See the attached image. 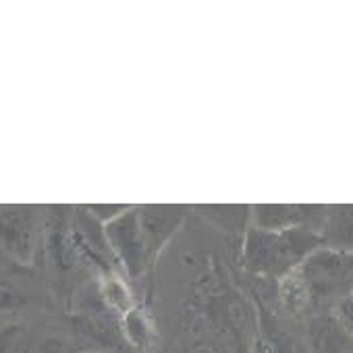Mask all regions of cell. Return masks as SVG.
Listing matches in <instances>:
<instances>
[{"mask_svg": "<svg viewBox=\"0 0 353 353\" xmlns=\"http://www.w3.org/2000/svg\"><path fill=\"white\" fill-rule=\"evenodd\" d=\"M330 314L334 316L339 326L353 339V293H347V295L339 297L330 305Z\"/></svg>", "mask_w": 353, "mask_h": 353, "instance_id": "11", "label": "cell"}, {"mask_svg": "<svg viewBox=\"0 0 353 353\" xmlns=\"http://www.w3.org/2000/svg\"><path fill=\"white\" fill-rule=\"evenodd\" d=\"M256 353H262V351H260V349H258V347H256Z\"/></svg>", "mask_w": 353, "mask_h": 353, "instance_id": "14", "label": "cell"}, {"mask_svg": "<svg viewBox=\"0 0 353 353\" xmlns=\"http://www.w3.org/2000/svg\"><path fill=\"white\" fill-rule=\"evenodd\" d=\"M30 301L32 293L23 285L13 281L9 274L0 272V314L23 310L26 305H30Z\"/></svg>", "mask_w": 353, "mask_h": 353, "instance_id": "10", "label": "cell"}, {"mask_svg": "<svg viewBox=\"0 0 353 353\" xmlns=\"http://www.w3.org/2000/svg\"><path fill=\"white\" fill-rule=\"evenodd\" d=\"M129 206H121V204H108V206H85V210L100 223V225H108L110 221H114L117 216H121Z\"/></svg>", "mask_w": 353, "mask_h": 353, "instance_id": "12", "label": "cell"}, {"mask_svg": "<svg viewBox=\"0 0 353 353\" xmlns=\"http://www.w3.org/2000/svg\"><path fill=\"white\" fill-rule=\"evenodd\" d=\"M320 248H324V243L322 235L316 231H266L252 225L243 239L239 268L248 279L276 283Z\"/></svg>", "mask_w": 353, "mask_h": 353, "instance_id": "1", "label": "cell"}, {"mask_svg": "<svg viewBox=\"0 0 353 353\" xmlns=\"http://www.w3.org/2000/svg\"><path fill=\"white\" fill-rule=\"evenodd\" d=\"M81 353H104V351H81Z\"/></svg>", "mask_w": 353, "mask_h": 353, "instance_id": "13", "label": "cell"}, {"mask_svg": "<svg viewBox=\"0 0 353 353\" xmlns=\"http://www.w3.org/2000/svg\"><path fill=\"white\" fill-rule=\"evenodd\" d=\"M326 206L320 204H258L252 206V225L266 231L307 229L322 233Z\"/></svg>", "mask_w": 353, "mask_h": 353, "instance_id": "5", "label": "cell"}, {"mask_svg": "<svg viewBox=\"0 0 353 353\" xmlns=\"http://www.w3.org/2000/svg\"><path fill=\"white\" fill-rule=\"evenodd\" d=\"M351 293H353V291H351Z\"/></svg>", "mask_w": 353, "mask_h": 353, "instance_id": "15", "label": "cell"}, {"mask_svg": "<svg viewBox=\"0 0 353 353\" xmlns=\"http://www.w3.org/2000/svg\"><path fill=\"white\" fill-rule=\"evenodd\" d=\"M139 223L156 264L162 258L166 245L181 233L192 208L190 206H137Z\"/></svg>", "mask_w": 353, "mask_h": 353, "instance_id": "6", "label": "cell"}, {"mask_svg": "<svg viewBox=\"0 0 353 353\" xmlns=\"http://www.w3.org/2000/svg\"><path fill=\"white\" fill-rule=\"evenodd\" d=\"M196 214L231 239V248L241 256L243 239L252 227V206H194Z\"/></svg>", "mask_w": 353, "mask_h": 353, "instance_id": "8", "label": "cell"}, {"mask_svg": "<svg viewBox=\"0 0 353 353\" xmlns=\"http://www.w3.org/2000/svg\"><path fill=\"white\" fill-rule=\"evenodd\" d=\"M314 299V307H330L353 291V254L320 248L299 266Z\"/></svg>", "mask_w": 353, "mask_h": 353, "instance_id": "3", "label": "cell"}, {"mask_svg": "<svg viewBox=\"0 0 353 353\" xmlns=\"http://www.w3.org/2000/svg\"><path fill=\"white\" fill-rule=\"evenodd\" d=\"M320 235L324 248L353 254V204L326 206V221Z\"/></svg>", "mask_w": 353, "mask_h": 353, "instance_id": "9", "label": "cell"}, {"mask_svg": "<svg viewBox=\"0 0 353 353\" xmlns=\"http://www.w3.org/2000/svg\"><path fill=\"white\" fill-rule=\"evenodd\" d=\"M252 295V293H250ZM258 310V343L262 353H312L301 320L289 318L272 303L252 295Z\"/></svg>", "mask_w": 353, "mask_h": 353, "instance_id": "4", "label": "cell"}, {"mask_svg": "<svg viewBox=\"0 0 353 353\" xmlns=\"http://www.w3.org/2000/svg\"><path fill=\"white\" fill-rule=\"evenodd\" d=\"M301 324L312 353H353V339L339 326L330 307L312 310Z\"/></svg>", "mask_w": 353, "mask_h": 353, "instance_id": "7", "label": "cell"}, {"mask_svg": "<svg viewBox=\"0 0 353 353\" xmlns=\"http://www.w3.org/2000/svg\"><path fill=\"white\" fill-rule=\"evenodd\" d=\"M46 210L40 206L0 208V252L19 266H32L42 252Z\"/></svg>", "mask_w": 353, "mask_h": 353, "instance_id": "2", "label": "cell"}]
</instances>
